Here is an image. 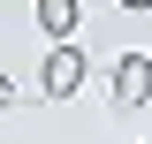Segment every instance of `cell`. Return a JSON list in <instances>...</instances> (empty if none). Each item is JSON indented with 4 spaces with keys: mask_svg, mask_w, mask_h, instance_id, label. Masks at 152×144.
I'll list each match as a JSON object with an SVG mask.
<instances>
[{
    "mask_svg": "<svg viewBox=\"0 0 152 144\" xmlns=\"http://www.w3.org/2000/svg\"><path fill=\"white\" fill-rule=\"evenodd\" d=\"M76 84H84V53H76V46H53V53H46V91L69 99Z\"/></svg>",
    "mask_w": 152,
    "mask_h": 144,
    "instance_id": "6da1fadb",
    "label": "cell"
},
{
    "mask_svg": "<svg viewBox=\"0 0 152 144\" xmlns=\"http://www.w3.org/2000/svg\"><path fill=\"white\" fill-rule=\"evenodd\" d=\"M114 91H122V106L152 99V53H122V68H114Z\"/></svg>",
    "mask_w": 152,
    "mask_h": 144,
    "instance_id": "7a4b0ae2",
    "label": "cell"
},
{
    "mask_svg": "<svg viewBox=\"0 0 152 144\" xmlns=\"http://www.w3.org/2000/svg\"><path fill=\"white\" fill-rule=\"evenodd\" d=\"M38 23L46 31H76V0H38Z\"/></svg>",
    "mask_w": 152,
    "mask_h": 144,
    "instance_id": "3957f363",
    "label": "cell"
},
{
    "mask_svg": "<svg viewBox=\"0 0 152 144\" xmlns=\"http://www.w3.org/2000/svg\"><path fill=\"white\" fill-rule=\"evenodd\" d=\"M0 106H8V76H0Z\"/></svg>",
    "mask_w": 152,
    "mask_h": 144,
    "instance_id": "277c9868",
    "label": "cell"
},
{
    "mask_svg": "<svg viewBox=\"0 0 152 144\" xmlns=\"http://www.w3.org/2000/svg\"><path fill=\"white\" fill-rule=\"evenodd\" d=\"M122 8H152V0H122Z\"/></svg>",
    "mask_w": 152,
    "mask_h": 144,
    "instance_id": "5b68a950",
    "label": "cell"
}]
</instances>
